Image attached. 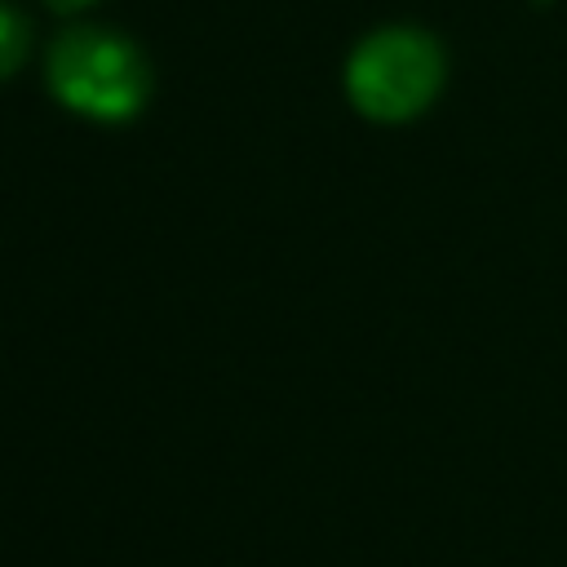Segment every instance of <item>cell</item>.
Segmentation results:
<instances>
[{
	"label": "cell",
	"mask_w": 567,
	"mask_h": 567,
	"mask_svg": "<svg viewBox=\"0 0 567 567\" xmlns=\"http://www.w3.org/2000/svg\"><path fill=\"white\" fill-rule=\"evenodd\" d=\"M439 75H443V62H439L434 40L421 31L394 27V31H377L372 40L354 49L346 84H350V97L368 115L403 120L434 97Z\"/></svg>",
	"instance_id": "7a4b0ae2"
},
{
	"label": "cell",
	"mask_w": 567,
	"mask_h": 567,
	"mask_svg": "<svg viewBox=\"0 0 567 567\" xmlns=\"http://www.w3.org/2000/svg\"><path fill=\"white\" fill-rule=\"evenodd\" d=\"M53 4H62V9H75V4H84V0H53Z\"/></svg>",
	"instance_id": "277c9868"
},
{
	"label": "cell",
	"mask_w": 567,
	"mask_h": 567,
	"mask_svg": "<svg viewBox=\"0 0 567 567\" xmlns=\"http://www.w3.org/2000/svg\"><path fill=\"white\" fill-rule=\"evenodd\" d=\"M49 80L58 89V97L84 115L97 120H120L128 111H137V102L146 97V66L137 58V49L111 31H66L53 44L49 58Z\"/></svg>",
	"instance_id": "6da1fadb"
},
{
	"label": "cell",
	"mask_w": 567,
	"mask_h": 567,
	"mask_svg": "<svg viewBox=\"0 0 567 567\" xmlns=\"http://www.w3.org/2000/svg\"><path fill=\"white\" fill-rule=\"evenodd\" d=\"M22 44H27V31H22V18L13 9L0 4V75L18 66L22 58Z\"/></svg>",
	"instance_id": "3957f363"
}]
</instances>
